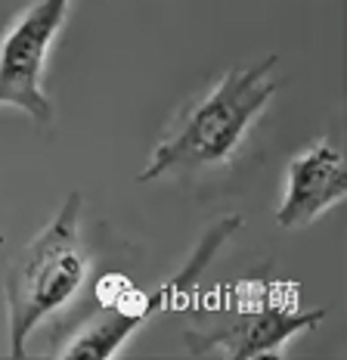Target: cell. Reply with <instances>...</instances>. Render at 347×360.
Wrapping results in <instances>:
<instances>
[{
    "label": "cell",
    "instance_id": "obj_6",
    "mask_svg": "<svg viewBox=\"0 0 347 360\" xmlns=\"http://www.w3.org/2000/svg\"><path fill=\"white\" fill-rule=\"evenodd\" d=\"M347 196V165L341 149L329 140H313L289 162L285 190L276 208L282 230H301L322 217Z\"/></svg>",
    "mask_w": 347,
    "mask_h": 360
},
{
    "label": "cell",
    "instance_id": "obj_4",
    "mask_svg": "<svg viewBox=\"0 0 347 360\" xmlns=\"http://www.w3.org/2000/svg\"><path fill=\"white\" fill-rule=\"evenodd\" d=\"M326 307L301 311L270 295L236 298L233 304L208 314L202 323L183 333L186 354L192 357H226V360H261L285 357L292 339L320 326L326 320Z\"/></svg>",
    "mask_w": 347,
    "mask_h": 360
},
{
    "label": "cell",
    "instance_id": "obj_5",
    "mask_svg": "<svg viewBox=\"0 0 347 360\" xmlns=\"http://www.w3.org/2000/svg\"><path fill=\"white\" fill-rule=\"evenodd\" d=\"M72 0H34L0 37V106L50 124L53 103L44 90V69L53 41L63 32Z\"/></svg>",
    "mask_w": 347,
    "mask_h": 360
},
{
    "label": "cell",
    "instance_id": "obj_1",
    "mask_svg": "<svg viewBox=\"0 0 347 360\" xmlns=\"http://www.w3.org/2000/svg\"><path fill=\"white\" fill-rule=\"evenodd\" d=\"M276 63L279 56L270 53L254 65L226 69L223 78L205 96H199L158 140L146 168L137 174L140 184H152L168 174H202L223 168L273 100Z\"/></svg>",
    "mask_w": 347,
    "mask_h": 360
},
{
    "label": "cell",
    "instance_id": "obj_3",
    "mask_svg": "<svg viewBox=\"0 0 347 360\" xmlns=\"http://www.w3.org/2000/svg\"><path fill=\"white\" fill-rule=\"evenodd\" d=\"M239 230H242V217L239 214H223L221 221H214L205 233H202L199 245H195L192 255L186 258V264L180 267L171 280H164L162 286H155L149 295L146 292H124V295L118 292L115 298L105 302L100 317L90 320L81 333H74L72 339L65 342V348L59 351V357H65V360H72V357L74 360L115 357L143 323H149L155 314L171 311L174 304H180L183 298L192 295L195 286H199V280H202V274L214 264V258L223 252V245L230 243Z\"/></svg>",
    "mask_w": 347,
    "mask_h": 360
},
{
    "label": "cell",
    "instance_id": "obj_2",
    "mask_svg": "<svg viewBox=\"0 0 347 360\" xmlns=\"http://www.w3.org/2000/svg\"><path fill=\"white\" fill-rule=\"evenodd\" d=\"M81 208L84 196L69 193L56 217L6 267L4 295L13 357H25L32 333L65 311L87 286L90 255L81 239Z\"/></svg>",
    "mask_w": 347,
    "mask_h": 360
}]
</instances>
